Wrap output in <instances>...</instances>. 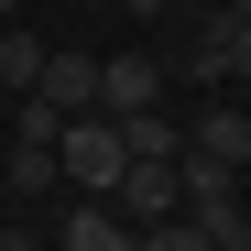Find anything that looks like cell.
I'll use <instances>...</instances> for the list:
<instances>
[{"label":"cell","instance_id":"obj_1","mask_svg":"<svg viewBox=\"0 0 251 251\" xmlns=\"http://www.w3.org/2000/svg\"><path fill=\"white\" fill-rule=\"evenodd\" d=\"M120 120L109 109H66V131H55V175L76 186V197H109V175H120Z\"/></svg>","mask_w":251,"mask_h":251},{"label":"cell","instance_id":"obj_2","mask_svg":"<svg viewBox=\"0 0 251 251\" xmlns=\"http://www.w3.org/2000/svg\"><path fill=\"white\" fill-rule=\"evenodd\" d=\"M186 76H197V88H219V76H251V11L207 0V11L186 22Z\"/></svg>","mask_w":251,"mask_h":251},{"label":"cell","instance_id":"obj_3","mask_svg":"<svg viewBox=\"0 0 251 251\" xmlns=\"http://www.w3.org/2000/svg\"><path fill=\"white\" fill-rule=\"evenodd\" d=\"M109 197H120V219H131V229H153V219H175V164H153V153H131V164H120V175H109Z\"/></svg>","mask_w":251,"mask_h":251},{"label":"cell","instance_id":"obj_4","mask_svg":"<svg viewBox=\"0 0 251 251\" xmlns=\"http://www.w3.org/2000/svg\"><path fill=\"white\" fill-rule=\"evenodd\" d=\"M99 109H164V55H99Z\"/></svg>","mask_w":251,"mask_h":251},{"label":"cell","instance_id":"obj_5","mask_svg":"<svg viewBox=\"0 0 251 251\" xmlns=\"http://www.w3.org/2000/svg\"><path fill=\"white\" fill-rule=\"evenodd\" d=\"M55 251H142V229L120 219V207H99V197H76V207H66V229H55Z\"/></svg>","mask_w":251,"mask_h":251},{"label":"cell","instance_id":"obj_6","mask_svg":"<svg viewBox=\"0 0 251 251\" xmlns=\"http://www.w3.org/2000/svg\"><path fill=\"white\" fill-rule=\"evenodd\" d=\"M22 99H44V109H99V55H44V76H33Z\"/></svg>","mask_w":251,"mask_h":251},{"label":"cell","instance_id":"obj_7","mask_svg":"<svg viewBox=\"0 0 251 251\" xmlns=\"http://www.w3.org/2000/svg\"><path fill=\"white\" fill-rule=\"evenodd\" d=\"M186 153H219V164H251V120H240V109H197V120H186Z\"/></svg>","mask_w":251,"mask_h":251},{"label":"cell","instance_id":"obj_8","mask_svg":"<svg viewBox=\"0 0 251 251\" xmlns=\"http://www.w3.org/2000/svg\"><path fill=\"white\" fill-rule=\"evenodd\" d=\"M44 55H55V44H44L33 22H0V88H11V99L33 88V76H44Z\"/></svg>","mask_w":251,"mask_h":251},{"label":"cell","instance_id":"obj_9","mask_svg":"<svg viewBox=\"0 0 251 251\" xmlns=\"http://www.w3.org/2000/svg\"><path fill=\"white\" fill-rule=\"evenodd\" d=\"M109 120H120V153H153V164H175V153H186V131H175L164 109H109Z\"/></svg>","mask_w":251,"mask_h":251},{"label":"cell","instance_id":"obj_10","mask_svg":"<svg viewBox=\"0 0 251 251\" xmlns=\"http://www.w3.org/2000/svg\"><path fill=\"white\" fill-rule=\"evenodd\" d=\"M0 186H11V197H44L55 186V142H11V153H0Z\"/></svg>","mask_w":251,"mask_h":251},{"label":"cell","instance_id":"obj_11","mask_svg":"<svg viewBox=\"0 0 251 251\" xmlns=\"http://www.w3.org/2000/svg\"><path fill=\"white\" fill-rule=\"evenodd\" d=\"M142 251H207V229H197V219H153V229H142Z\"/></svg>","mask_w":251,"mask_h":251},{"label":"cell","instance_id":"obj_12","mask_svg":"<svg viewBox=\"0 0 251 251\" xmlns=\"http://www.w3.org/2000/svg\"><path fill=\"white\" fill-rule=\"evenodd\" d=\"M11 120H22V131H11V142H55V131H66V109H44V99H22Z\"/></svg>","mask_w":251,"mask_h":251},{"label":"cell","instance_id":"obj_13","mask_svg":"<svg viewBox=\"0 0 251 251\" xmlns=\"http://www.w3.org/2000/svg\"><path fill=\"white\" fill-rule=\"evenodd\" d=\"M207 251H251V207H240V219H219V229H207Z\"/></svg>","mask_w":251,"mask_h":251},{"label":"cell","instance_id":"obj_14","mask_svg":"<svg viewBox=\"0 0 251 251\" xmlns=\"http://www.w3.org/2000/svg\"><path fill=\"white\" fill-rule=\"evenodd\" d=\"M120 11H131V22H164V11H175V0H120Z\"/></svg>","mask_w":251,"mask_h":251},{"label":"cell","instance_id":"obj_15","mask_svg":"<svg viewBox=\"0 0 251 251\" xmlns=\"http://www.w3.org/2000/svg\"><path fill=\"white\" fill-rule=\"evenodd\" d=\"M0 251H44V240H33V229H0Z\"/></svg>","mask_w":251,"mask_h":251},{"label":"cell","instance_id":"obj_16","mask_svg":"<svg viewBox=\"0 0 251 251\" xmlns=\"http://www.w3.org/2000/svg\"><path fill=\"white\" fill-rule=\"evenodd\" d=\"M0 22H22V0H0Z\"/></svg>","mask_w":251,"mask_h":251},{"label":"cell","instance_id":"obj_17","mask_svg":"<svg viewBox=\"0 0 251 251\" xmlns=\"http://www.w3.org/2000/svg\"><path fill=\"white\" fill-rule=\"evenodd\" d=\"M175 11H207V0H175Z\"/></svg>","mask_w":251,"mask_h":251},{"label":"cell","instance_id":"obj_18","mask_svg":"<svg viewBox=\"0 0 251 251\" xmlns=\"http://www.w3.org/2000/svg\"><path fill=\"white\" fill-rule=\"evenodd\" d=\"M229 11H251V0H229Z\"/></svg>","mask_w":251,"mask_h":251},{"label":"cell","instance_id":"obj_19","mask_svg":"<svg viewBox=\"0 0 251 251\" xmlns=\"http://www.w3.org/2000/svg\"><path fill=\"white\" fill-rule=\"evenodd\" d=\"M0 197H11V186H0Z\"/></svg>","mask_w":251,"mask_h":251}]
</instances>
